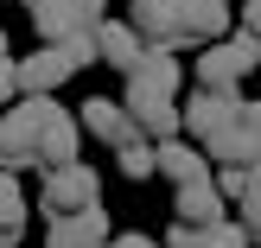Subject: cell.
I'll return each instance as SVG.
<instances>
[{"label": "cell", "mask_w": 261, "mask_h": 248, "mask_svg": "<svg viewBox=\"0 0 261 248\" xmlns=\"http://www.w3.org/2000/svg\"><path fill=\"white\" fill-rule=\"evenodd\" d=\"M45 248H109V210H76V216H51Z\"/></svg>", "instance_id": "cell-8"}, {"label": "cell", "mask_w": 261, "mask_h": 248, "mask_svg": "<svg viewBox=\"0 0 261 248\" xmlns=\"http://www.w3.org/2000/svg\"><path fill=\"white\" fill-rule=\"evenodd\" d=\"M211 185H217V198H223V204H229V198L242 204V191H249V166H236V159H229L223 172H211Z\"/></svg>", "instance_id": "cell-22"}, {"label": "cell", "mask_w": 261, "mask_h": 248, "mask_svg": "<svg viewBox=\"0 0 261 248\" xmlns=\"http://www.w3.org/2000/svg\"><path fill=\"white\" fill-rule=\"evenodd\" d=\"M255 64H261V45L236 25L229 38L204 45V58H198V70H191V76H198V89H211V96H236V83L255 70Z\"/></svg>", "instance_id": "cell-2"}, {"label": "cell", "mask_w": 261, "mask_h": 248, "mask_svg": "<svg viewBox=\"0 0 261 248\" xmlns=\"http://www.w3.org/2000/svg\"><path fill=\"white\" fill-rule=\"evenodd\" d=\"M13 242H19V236H7V229H0V248H13Z\"/></svg>", "instance_id": "cell-27"}, {"label": "cell", "mask_w": 261, "mask_h": 248, "mask_svg": "<svg viewBox=\"0 0 261 248\" xmlns=\"http://www.w3.org/2000/svg\"><path fill=\"white\" fill-rule=\"evenodd\" d=\"M76 127H83V134H96V140H109V147H127V140H134L127 108H121V102H109V96H89L83 115H76Z\"/></svg>", "instance_id": "cell-12"}, {"label": "cell", "mask_w": 261, "mask_h": 248, "mask_svg": "<svg viewBox=\"0 0 261 248\" xmlns=\"http://www.w3.org/2000/svg\"><path fill=\"white\" fill-rule=\"evenodd\" d=\"M38 204H45V216H76V210H96V204H102V172H89L83 159H76V166H64V172H51V178H45Z\"/></svg>", "instance_id": "cell-4"}, {"label": "cell", "mask_w": 261, "mask_h": 248, "mask_svg": "<svg viewBox=\"0 0 261 248\" xmlns=\"http://www.w3.org/2000/svg\"><path fill=\"white\" fill-rule=\"evenodd\" d=\"M64 166H76V115L51 108L45 127H38V172H64Z\"/></svg>", "instance_id": "cell-9"}, {"label": "cell", "mask_w": 261, "mask_h": 248, "mask_svg": "<svg viewBox=\"0 0 261 248\" xmlns=\"http://www.w3.org/2000/svg\"><path fill=\"white\" fill-rule=\"evenodd\" d=\"M172 216H178L185 229H211V223H223V198H217V185H178Z\"/></svg>", "instance_id": "cell-15"}, {"label": "cell", "mask_w": 261, "mask_h": 248, "mask_svg": "<svg viewBox=\"0 0 261 248\" xmlns=\"http://www.w3.org/2000/svg\"><path fill=\"white\" fill-rule=\"evenodd\" d=\"M242 236L249 242H261V166H249V191H242Z\"/></svg>", "instance_id": "cell-20"}, {"label": "cell", "mask_w": 261, "mask_h": 248, "mask_svg": "<svg viewBox=\"0 0 261 248\" xmlns=\"http://www.w3.org/2000/svg\"><path fill=\"white\" fill-rule=\"evenodd\" d=\"M185 127H191V140H198L211 159H236L242 153V96H211V89H198L191 96V108H185ZM242 166V159H236Z\"/></svg>", "instance_id": "cell-1"}, {"label": "cell", "mask_w": 261, "mask_h": 248, "mask_svg": "<svg viewBox=\"0 0 261 248\" xmlns=\"http://www.w3.org/2000/svg\"><path fill=\"white\" fill-rule=\"evenodd\" d=\"M172 13H178V0H134V7H127V25H134L147 45L172 51V45H166V38H172Z\"/></svg>", "instance_id": "cell-16"}, {"label": "cell", "mask_w": 261, "mask_h": 248, "mask_svg": "<svg viewBox=\"0 0 261 248\" xmlns=\"http://www.w3.org/2000/svg\"><path fill=\"white\" fill-rule=\"evenodd\" d=\"M51 108H58L51 96H25L0 121V172H38V127H45Z\"/></svg>", "instance_id": "cell-3"}, {"label": "cell", "mask_w": 261, "mask_h": 248, "mask_svg": "<svg viewBox=\"0 0 261 248\" xmlns=\"http://www.w3.org/2000/svg\"><path fill=\"white\" fill-rule=\"evenodd\" d=\"M58 51L70 58V70H83V64H96V32H70Z\"/></svg>", "instance_id": "cell-23"}, {"label": "cell", "mask_w": 261, "mask_h": 248, "mask_svg": "<svg viewBox=\"0 0 261 248\" xmlns=\"http://www.w3.org/2000/svg\"><path fill=\"white\" fill-rule=\"evenodd\" d=\"M127 83L153 89V96H178V83H185V64H178V51H160V45H147V51H140V64L127 70Z\"/></svg>", "instance_id": "cell-11"}, {"label": "cell", "mask_w": 261, "mask_h": 248, "mask_svg": "<svg viewBox=\"0 0 261 248\" xmlns=\"http://www.w3.org/2000/svg\"><path fill=\"white\" fill-rule=\"evenodd\" d=\"M0 58H7V32H0Z\"/></svg>", "instance_id": "cell-28"}, {"label": "cell", "mask_w": 261, "mask_h": 248, "mask_svg": "<svg viewBox=\"0 0 261 248\" xmlns=\"http://www.w3.org/2000/svg\"><path fill=\"white\" fill-rule=\"evenodd\" d=\"M32 7V25L51 38V45H64L70 32H96L102 13H109V0H25Z\"/></svg>", "instance_id": "cell-5"}, {"label": "cell", "mask_w": 261, "mask_h": 248, "mask_svg": "<svg viewBox=\"0 0 261 248\" xmlns=\"http://www.w3.org/2000/svg\"><path fill=\"white\" fill-rule=\"evenodd\" d=\"M64 76H70V58L58 45H45L19 64V96H51V89H64Z\"/></svg>", "instance_id": "cell-13"}, {"label": "cell", "mask_w": 261, "mask_h": 248, "mask_svg": "<svg viewBox=\"0 0 261 248\" xmlns=\"http://www.w3.org/2000/svg\"><path fill=\"white\" fill-rule=\"evenodd\" d=\"M121 108H127V121H134V134L140 140H178V127H185V115L172 108V96H153V89H140V83H127V96H121Z\"/></svg>", "instance_id": "cell-7"}, {"label": "cell", "mask_w": 261, "mask_h": 248, "mask_svg": "<svg viewBox=\"0 0 261 248\" xmlns=\"http://www.w3.org/2000/svg\"><path fill=\"white\" fill-rule=\"evenodd\" d=\"M242 32L261 45V0H249V7H242Z\"/></svg>", "instance_id": "cell-25"}, {"label": "cell", "mask_w": 261, "mask_h": 248, "mask_svg": "<svg viewBox=\"0 0 261 248\" xmlns=\"http://www.w3.org/2000/svg\"><path fill=\"white\" fill-rule=\"evenodd\" d=\"M140 51H147V38H140L127 19H102V25H96V64H109V70L127 76V70L140 64Z\"/></svg>", "instance_id": "cell-10"}, {"label": "cell", "mask_w": 261, "mask_h": 248, "mask_svg": "<svg viewBox=\"0 0 261 248\" xmlns=\"http://www.w3.org/2000/svg\"><path fill=\"white\" fill-rule=\"evenodd\" d=\"M13 96H19V64L0 58V102H13Z\"/></svg>", "instance_id": "cell-24"}, {"label": "cell", "mask_w": 261, "mask_h": 248, "mask_svg": "<svg viewBox=\"0 0 261 248\" xmlns=\"http://www.w3.org/2000/svg\"><path fill=\"white\" fill-rule=\"evenodd\" d=\"M217 38H229V0H178L166 45L178 51V45H217Z\"/></svg>", "instance_id": "cell-6"}, {"label": "cell", "mask_w": 261, "mask_h": 248, "mask_svg": "<svg viewBox=\"0 0 261 248\" xmlns=\"http://www.w3.org/2000/svg\"><path fill=\"white\" fill-rule=\"evenodd\" d=\"M242 166H261V102H242Z\"/></svg>", "instance_id": "cell-21"}, {"label": "cell", "mask_w": 261, "mask_h": 248, "mask_svg": "<svg viewBox=\"0 0 261 248\" xmlns=\"http://www.w3.org/2000/svg\"><path fill=\"white\" fill-rule=\"evenodd\" d=\"M160 172L172 178V185H211V159H204L198 147H185V140H160Z\"/></svg>", "instance_id": "cell-14"}, {"label": "cell", "mask_w": 261, "mask_h": 248, "mask_svg": "<svg viewBox=\"0 0 261 248\" xmlns=\"http://www.w3.org/2000/svg\"><path fill=\"white\" fill-rule=\"evenodd\" d=\"M109 248H160V242H147V236H109Z\"/></svg>", "instance_id": "cell-26"}, {"label": "cell", "mask_w": 261, "mask_h": 248, "mask_svg": "<svg viewBox=\"0 0 261 248\" xmlns=\"http://www.w3.org/2000/svg\"><path fill=\"white\" fill-rule=\"evenodd\" d=\"M166 248H249V236H242V223H211V229H185V223H172Z\"/></svg>", "instance_id": "cell-17"}, {"label": "cell", "mask_w": 261, "mask_h": 248, "mask_svg": "<svg viewBox=\"0 0 261 248\" xmlns=\"http://www.w3.org/2000/svg\"><path fill=\"white\" fill-rule=\"evenodd\" d=\"M25 223V198H19V172H0V229L7 236H19Z\"/></svg>", "instance_id": "cell-19"}, {"label": "cell", "mask_w": 261, "mask_h": 248, "mask_svg": "<svg viewBox=\"0 0 261 248\" xmlns=\"http://www.w3.org/2000/svg\"><path fill=\"white\" fill-rule=\"evenodd\" d=\"M115 166H121V172L127 178H153V172H160V153H153V140H127V147H115Z\"/></svg>", "instance_id": "cell-18"}]
</instances>
